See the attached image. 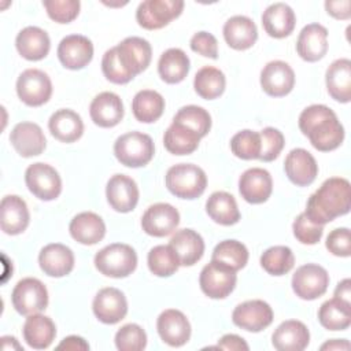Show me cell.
Here are the masks:
<instances>
[{"mask_svg": "<svg viewBox=\"0 0 351 351\" xmlns=\"http://www.w3.org/2000/svg\"><path fill=\"white\" fill-rule=\"evenodd\" d=\"M325 84L332 99L348 103L351 100V60L341 58L332 62L325 74Z\"/></svg>", "mask_w": 351, "mask_h": 351, "instance_id": "obj_30", "label": "cell"}, {"mask_svg": "<svg viewBox=\"0 0 351 351\" xmlns=\"http://www.w3.org/2000/svg\"><path fill=\"white\" fill-rule=\"evenodd\" d=\"M299 129L310 140V144L329 152L340 147L344 140V128L337 115L325 104H311L299 115Z\"/></svg>", "mask_w": 351, "mask_h": 351, "instance_id": "obj_2", "label": "cell"}, {"mask_svg": "<svg viewBox=\"0 0 351 351\" xmlns=\"http://www.w3.org/2000/svg\"><path fill=\"white\" fill-rule=\"evenodd\" d=\"M10 141L15 151L23 158L43 154L47 141L43 129L33 122H19L10 133Z\"/></svg>", "mask_w": 351, "mask_h": 351, "instance_id": "obj_22", "label": "cell"}, {"mask_svg": "<svg viewBox=\"0 0 351 351\" xmlns=\"http://www.w3.org/2000/svg\"><path fill=\"white\" fill-rule=\"evenodd\" d=\"M191 62L188 55L180 48L166 49L158 62V73L167 84H178L188 75Z\"/></svg>", "mask_w": 351, "mask_h": 351, "instance_id": "obj_37", "label": "cell"}, {"mask_svg": "<svg viewBox=\"0 0 351 351\" xmlns=\"http://www.w3.org/2000/svg\"><path fill=\"white\" fill-rule=\"evenodd\" d=\"M351 208V186L343 177H330L308 197L306 217L317 225H325Z\"/></svg>", "mask_w": 351, "mask_h": 351, "instance_id": "obj_1", "label": "cell"}, {"mask_svg": "<svg viewBox=\"0 0 351 351\" xmlns=\"http://www.w3.org/2000/svg\"><path fill=\"white\" fill-rule=\"evenodd\" d=\"M48 128L51 134L62 143H74L84 133V122L80 114L70 108L55 111L48 121Z\"/></svg>", "mask_w": 351, "mask_h": 351, "instance_id": "obj_35", "label": "cell"}, {"mask_svg": "<svg viewBox=\"0 0 351 351\" xmlns=\"http://www.w3.org/2000/svg\"><path fill=\"white\" fill-rule=\"evenodd\" d=\"M236 282V271L214 261L206 265L199 276V285L202 292L211 299H225L233 292Z\"/></svg>", "mask_w": 351, "mask_h": 351, "instance_id": "obj_11", "label": "cell"}, {"mask_svg": "<svg viewBox=\"0 0 351 351\" xmlns=\"http://www.w3.org/2000/svg\"><path fill=\"white\" fill-rule=\"evenodd\" d=\"M318 321L328 330H346L351 325V303L337 298L324 302L318 310Z\"/></svg>", "mask_w": 351, "mask_h": 351, "instance_id": "obj_39", "label": "cell"}, {"mask_svg": "<svg viewBox=\"0 0 351 351\" xmlns=\"http://www.w3.org/2000/svg\"><path fill=\"white\" fill-rule=\"evenodd\" d=\"M106 196L111 208L118 213H129L137 206L138 186L133 178L115 174L107 182Z\"/></svg>", "mask_w": 351, "mask_h": 351, "instance_id": "obj_20", "label": "cell"}, {"mask_svg": "<svg viewBox=\"0 0 351 351\" xmlns=\"http://www.w3.org/2000/svg\"><path fill=\"white\" fill-rule=\"evenodd\" d=\"M232 154L240 159H258L261 154V136L258 132L244 129L237 132L230 140Z\"/></svg>", "mask_w": 351, "mask_h": 351, "instance_id": "obj_46", "label": "cell"}, {"mask_svg": "<svg viewBox=\"0 0 351 351\" xmlns=\"http://www.w3.org/2000/svg\"><path fill=\"white\" fill-rule=\"evenodd\" d=\"M217 348H222V350H230V351H247L250 347L245 343V340L237 335L229 333V335H223L218 344Z\"/></svg>", "mask_w": 351, "mask_h": 351, "instance_id": "obj_55", "label": "cell"}, {"mask_svg": "<svg viewBox=\"0 0 351 351\" xmlns=\"http://www.w3.org/2000/svg\"><path fill=\"white\" fill-rule=\"evenodd\" d=\"M273 191V180L267 170L251 167L239 178V192L241 197L251 204L265 203Z\"/></svg>", "mask_w": 351, "mask_h": 351, "instance_id": "obj_19", "label": "cell"}, {"mask_svg": "<svg viewBox=\"0 0 351 351\" xmlns=\"http://www.w3.org/2000/svg\"><path fill=\"white\" fill-rule=\"evenodd\" d=\"M30 214L26 202L16 195H7L1 200V230L5 234H21L26 230Z\"/></svg>", "mask_w": 351, "mask_h": 351, "instance_id": "obj_33", "label": "cell"}, {"mask_svg": "<svg viewBox=\"0 0 351 351\" xmlns=\"http://www.w3.org/2000/svg\"><path fill=\"white\" fill-rule=\"evenodd\" d=\"M310 343L307 326L298 319L281 322L273 332L271 344L278 351H302Z\"/></svg>", "mask_w": 351, "mask_h": 351, "instance_id": "obj_26", "label": "cell"}, {"mask_svg": "<svg viewBox=\"0 0 351 351\" xmlns=\"http://www.w3.org/2000/svg\"><path fill=\"white\" fill-rule=\"evenodd\" d=\"M291 284L298 298L303 300H314L326 292L329 274L322 266L317 263H307L296 269Z\"/></svg>", "mask_w": 351, "mask_h": 351, "instance_id": "obj_10", "label": "cell"}, {"mask_svg": "<svg viewBox=\"0 0 351 351\" xmlns=\"http://www.w3.org/2000/svg\"><path fill=\"white\" fill-rule=\"evenodd\" d=\"M325 10L333 18L346 21V19H350L351 16V1L350 0L325 1Z\"/></svg>", "mask_w": 351, "mask_h": 351, "instance_id": "obj_54", "label": "cell"}, {"mask_svg": "<svg viewBox=\"0 0 351 351\" xmlns=\"http://www.w3.org/2000/svg\"><path fill=\"white\" fill-rule=\"evenodd\" d=\"M191 49L202 56L217 59L218 56V41L208 32H197L192 36L189 41Z\"/></svg>", "mask_w": 351, "mask_h": 351, "instance_id": "obj_53", "label": "cell"}, {"mask_svg": "<svg viewBox=\"0 0 351 351\" xmlns=\"http://www.w3.org/2000/svg\"><path fill=\"white\" fill-rule=\"evenodd\" d=\"M180 223L178 210L169 203H155L149 206L141 218L143 230L154 237L171 234Z\"/></svg>", "mask_w": 351, "mask_h": 351, "instance_id": "obj_14", "label": "cell"}, {"mask_svg": "<svg viewBox=\"0 0 351 351\" xmlns=\"http://www.w3.org/2000/svg\"><path fill=\"white\" fill-rule=\"evenodd\" d=\"M206 211L214 222L223 226H230L240 221V211L236 199L225 191H217L208 196L206 202Z\"/></svg>", "mask_w": 351, "mask_h": 351, "instance_id": "obj_36", "label": "cell"}, {"mask_svg": "<svg viewBox=\"0 0 351 351\" xmlns=\"http://www.w3.org/2000/svg\"><path fill=\"white\" fill-rule=\"evenodd\" d=\"M15 45L22 58L36 62L44 59L48 55L51 40L48 33L41 27L26 26L18 33Z\"/></svg>", "mask_w": 351, "mask_h": 351, "instance_id": "obj_32", "label": "cell"}, {"mask_svg": "<svg viewBox=\"0 0 351 351\" xmlns=\"http://www.w3.org/2000/svg\"><path fill=\"white\" fill-rule=\"evenodd\" d=\"M115 49L122 66L133 78L143 73L151 63V44L141 37H126L118 45H115Z\"/></svg>", "mask_w": 351, "mask_h": 351, "instance_id": "obj_13", "label": "cell"}, {"mask_svg": "<svg viewBox=\"0 0 351 351\" xmlns=\"http://www.w3.org/2000/svg\"><path fill=\"white\" fill-rule=\"evenodd\" d=\"M292 230H293V236L296 237L298 241H300L302 244H317L322 234H324V226L322 225H317L313 223L304 213L299 214L293 223H292Z\"/></svg>", "mask_w": 351, "mask_h": 351, "instance_id": "obj_51", "label": "cell"}, {"mask_svg": "<svg viewBox=\"0 0 351 351\" xmlns=\"http://www.w3.org/2000/svg\"><path fill=\"white\" fill-rule=\"evenodd\" d=\"M284 170L292 184L307 186L317 178L318 165L315 158L307 149L293 148L284 160Z\"/></svg>", "mask_w": 351, "mask_h": 351, "instance_id": "obj_21", "label": "cell"}, {"mask_svg": "<svg viewBox=\"0 0 351 351\" xmlns=\"http://www.w3.org/2000/svg\"><path fill=\"white\" fill-rule=\"evenodd\" d=\"M259 136H261V154L258 159L262 162H271L276 158H278L285 144L284 134L278 129L267 126L259 132Z\"/></svg>", "mask_w": 351, "mask_h": 351, "instance_id": "obj_48", "label": "cell"}, {"mask_svg": "<svg viewBox=\"0 0 351 351\" xmlns=\"http://www.w3.org/2000/svg\"><path fill=\"white\" fill-rule=\"evenodd\" d=\"M298 55L306 62H318L328 51V30L319 23L306 25L296 41Z\"/></svg>", "mask_w": 351, "mask_h": 351, "instance_id": "obj_23", "label": "cell"}, {"mask_svg": "<svg viewBox=\"0 0 351 351\" xmlns=\"http://www.w3.org/2000/svg\"><path fill=\"white\" fill-rule=\"evenodd\" d=\"M223 38L226 44L237 51L251 48L258 40V29L254 21L244 15L230 16L223 25Z\"/></svg>", "mask_w": 351, "mask_h": 351, "instance_id": "obj_27", "label": "cell"}, {"mask_svg": "<svg viewBox=\"0 0 351 351\" xmlns=\"http://www.w3.org/2000/svg\"><path fill=\"white\" fill-rule=\"evenodd\" d=\"M25 182L27 189L44 202L56 199L62 192L60 176L48 163L37 162L30 165L25 171Z\"/></svg>", "mask_w": 351, "mask_h": 351, "instance_id": "obj_8", "label": "cell"}, {"mask_svg": "<svg viewBox=\"0 0 351 351\" xmlns=\"http://www.w3.org/2000/svg\"><path fill=\"white\" fill-rule=\"evenodd\" d=\"M200 137L189 129L171 122L163 136L165 148L173 155H189L199 147Z\"/></svg>", "mask_w": 351, "mask_h": 351, "instance_id": "obj_41", "label": "cell"}, {"mask_svg": "<svg viewBox=\"0 0 351 351\" xmlns=\"http://www.w3.org/2000/svg\"><path fill=\"white\" fill-rule=\"evenodd\" d=\"M321 350H350V343L346 339H333L324 343Z\"/></svg>", "mask_w": 351, "mask_h": 351, "instance_id": "obj_58", "label": "cell"}, {"mask_svg": "<svg viewBox=\"0 0 351 351\" xmlns=\"http://www.w3.org/2000/svg\"><path fill=\"white\" fill-rule=\"evenodd\" d=\"M89 115L95 125L100 128H112L123 118V103L114 92H101L92 100Z\"/></svg>", "mask_w": 351, "mask_h": 351, "instance_id": "obj_24", "label": "cell"}, {"mask_svg": "<svg viewBox=\"0 0 351 351\" xmlns=\"http://www.w3.org/2000/svg\"><path fill=\"white\" fill-rule=\"evenodd\" d=\"M167 189L180 199H196L207 186V176L202 167L193 163H178L166 173Z\"/></svg>", "mask_w": 351, "mask_h": 351, "instance_id": "obj_3", "label": "cell"}, {"mask_svg": "<svg viewBox=\"0 0 351 351\" xmlns=\"http://www.w3.org/2000/svg\"><path fill=\"white\" fill-rule=\"evenodd\" d=\"M38 263L47 276L64 277L74 269V254L67 245L52 243L40 251Z\"/></svg>", "mask_w": 351, "mask_h": 351, "instance_id": "obj_25", "label": "cell"}, {"mask_svg": "<svg viewBox=\"0 0 351 351\" xmlns=\"http://www.w3.org/2000/svg\"><path fill=\"white\" fill-rule=\"evenodd\" d=\"M16 93L26 106H43L52 95L51 78L43 70L27 69L22 71L16 80Z\"/></svg>", "mask_w": 351, "mask_h": 351, "instance_id": "obj_9", "label": "cell"}, {"mask_svg": "<svg viewBox=\"0 0 351 351\" xmlns=\"http://www.w3.org/2000/svg\"><path fill=\"white\" fill-rule=\"evenodd\" d=\"M325 245L335 256L348 258L351 255V233L348 228L333 229L325 241Z\"/></svg>", "mask_w": 351, "mask_h": 351, "instance_id": "obj_52", "label": "cell"}, {"mask_svg": "<svg viewBox=\"0 0 351 351\" xmlns=\"http://www.w3.org/2000/svg\"><path fill=\"white\" fill-rule=\"evenodd\" d=\"M333 298H337L339 300H341L344 303H350V298H351V280L350 278H344L336 285Z\"/></svg>", "mask_w": 351, "mask_h": 351, "instance_id": "obj_57", "label": "cell"}, {"mask_svg": "<svg viewBox=\"0 0 351 351\" xmlns=\"http://www.w3.org/2000/svg\"><path fill=\"white\" fill-rule=\"evenodd\" d=\"M273 310L269 303L254 299L237 304L232 313V321L236 326L247 332H261L273 322Z\"/></svg>", "mask_w": 351, "mask_h": 351, "instance_id": "obj_12", "label": "cell"}, {"mask_svg": "<svg viewBox=\"0 0 351 351\" xmlns=\"http://www.w3.org/2000/svg\"><path fill=\"white\" fill-rule=\"evenodd\" d=\"M169 245L178 256L181 266H193L204 254V240L193 229H180L171 239Z\"/></svg>", "mask_w": 351, "mask_h": 351, "instance_id": "obj_28", "label": "cell"}, {"mask_svg": "<svg viewBox=\"0 0 351 351\" xmlns=\"http://www.w3.org/2000/svg\"><path fill=\"white\" fill-rule=\"evenodd\" d=\"M11 300L21 315L37 314L48 306V291L38 278L26 277L14 287Z\"/></svg>", "mask_w": 351, "mask_h": 351, "instance_id": "obj_7", "label": "cell"}, {"mask_svg": "<svg viewBox=\"0 0 351 351\" xmlns=\"http://www.w3.org/2000/svg\"><path fill=\"white\" fill-rule=\"evenodd\" d=\"M71 237L84 245H93L103 240L106 234V223L100 215L92 211L77 214L69 225Z\"/></svg>", "mask_w": 351, "mask_h": 351, "instance_id": "obj_29", "label": "cell"}, {"mask_svg": "<svg viewBox=\"0 0 351 351\" xmlns=\"http://www.w3.org/2000/svg\"><path fill=\"white\" fill-rule=\"evenodd\" d=\"M101 71H103L104 77L112 84L122 85V84H128L129 81L133 80V77L122 66L115 47H112L104 52L103 59H101Z\"/></svg>", "mask_w": 351, "mask_h": 351, "instance_id": "obj_50", "label": "cell"}, {"mask_svg": "<svg viewBox=\"0 0 351 351\" xmlns=\"http://www.w3.org/2000/svg\"><path fill=\"white\" fill-rule=\"evenodd\" d=\"M95 267L107 277L123 278L137 267V254L123 243H112L95 255Z\"/></svg>", "mask_w": 351, "mask_h": 351, "instance_id": "obj_4", "label": "cell"}, {"mask_svg": "<svg viewBox=\"0 0 351 351\" xmlns=\"http://www.w3.org/2000/svg\"><path fill=\"white\" fill-rule=\"evenodd\" d=\"M147 263L149 271L158 277H170L181 266L178 256L170 245H155L151 248Z\"/></svg>", "mask_w": 351, "mask_h": 351, "instance_id": "obj_45", "label": "cell"}, {"mask_svg": "<svg viewBox=\"0 0 351 351\" xmlns=\"http://www.w3.org/2000/svg\"><path fill=\"white\" fill-rule=\"evenodd\" d=\"M226 86L225 74L213 66L202 67L193 80L195 92L206 100H214L219 97Z\"/></svg>", "mask_w": 351, "mask_h": 351, "instance_id": "obj_40", "label": "cell"}, {"mask_svg": "<svg viewBox=\"0 0 351 351\" xmlns=\"http://www.w3.org/2000/svg\"><path fill=\"white\" fill-rule=\"evenodd\" d=\"M173 122L189 129L200 138L204 137L211 129V117L208 111L195 104L181 107L174 115Z\"/></svg>", "mask_w": 351, "mask_h": 351, "instance_id": "obj_43", "label": "cell"}, {"mask_svg": "<svg viewBox=\"0 0 351 351\" xmlns=\"http://www.w3.org/2000/svg\"><path fill=\"white\" fill-rule=\"evenodd\" d=\"M295 256L289 247L274 245L261 255V266L271 276H284L292 270Z\"/></svg>", "mask_w": 351, "mask_h": 351, "instance_id": "obj_44", "label": "cell"}, {"mask_svg": "<svg viewBox=\"0 0 351 351\" xmlns=\"http://www.w3.org/2000/svg\"><path fill=\"white\" fill-rule=\"evenodd\" d=\"M132 111L137 121L143 123H152L162 117L165 111V99L156 90L143 89L134 95Z\"/></svg>", "mask_w": 351, "mask_h": 351, "instance_id": "obj_38", "label": "cell"}, {"mask_svg": "<svg viewBox=\"0 0 351 351\" xmlns=\"http://www.w3.org/2000/svg\"><path fill=\"white\" fill-rule=\"evenodd\" d=\"M155 145L151 136L141 132H129L119 136L114 143V155L121 165L141 167L151 162Z\"/></svg>", "mask_w": 351, "mask_h": 351, "instance_id": "obj_5", "label": "cell"}, {"mask_svg": "<svg viewBox=\"0 0 351 351\" xmlns=\"http://www.w3.org/2000/svg\"><path fill=\"white\" fill-rule=\"evenodd\" d=\"M58 350H70V351H85V350H89V344L85 341V339H82L81 336H75V335H71V336H67L64 337L58 346H56Z\"/></svg>", "mask_w": 351, "mask_h": 351, "instance_id": "obj_56", "label": "cell"}, {"mask_svg": "<svg viewBox=\"0 0 351 351\" xmlns=\"http://www.w3.org/2000/svg\"><path fill=\"white\" fill-rule=\"evenodd\" d=\"M182 10V0H145L138 4L136 19L141 27L147 30H156L178 18Z\"/></svg>", "mask_w": 351, "mask_h": 351, "instance_id": "obj_6", "label": "cell"}, {"mask_svg": "<svg viewBox=\"0 0 351 351\" xmlns=\"http://www.w3.org/2000/svg\"><path fill=\"white\" fill-rule=\"evenodd\" d=\"M296 23L293 10L285 3L270 4L262 14V26L273 38H284L289 36Z\"/></svg>", "mask_w": 351, "mask_h": 351, "instance_id": "obj_31", "label": "cell"}, {"mask_svg": "<svg viewBox=\"0 0 351 351\" xmlns=\"http://www.w3.org/2000/svg\"><path fill=\"white\" fill-rule=\"evenodd\" d=\"M115 346L121 351H140L147 346V333L137 324H126L115 333Z\"/></svg>", "mask_w": 351, "mask_h": 351, "instance_id": "obj_47", "label": "cell"}, {"mask_svg": "<svg viewBox=\"0 0 351 351\" xmlns=\"http://www.w3.org/2000/svg\"><path fill=\"white\" fill-rule=\"evenodd\" d=\"M211 261L233 271H239L248 262V250L241 241L232 239L223 240L215 245L211 255Z\"/></svg>", "mask_w": 351, "mask_h": 351, "instance_id": "obj_42", "label": "cell"}, {"mask_svg": "<svg viewBox=\"0 0 351 351\" xmlns=\"http://www.w3.org/2000/svg\"><path fill=\"white\" fill-rule=\"evenodd\" d=\"M156 329L160 339L171 347H181L191 337V324L186 315L176 308H167L159 314Z\"/></svg>", "mask_w": 351, "mask_h": 351, "instance_id": "obj_18", "label": "cell"}, {"mask_svg": "<svg viewBox=\"0 0 351 351\" xmlns=\"http://www.w3.org/2000/svg\"><path fill=\"white\" fill-rule=\"evenodd\" d=\"M293 85L295 73L282 60H271L261 71V86L269 96L282 97L293 89Z\"/></svg>", "mask_w": 351, "mask_h": 351, "instance_id": "obj_17", "label": "cell"}, {"mask_svg": "<svg viewBox=\"0 0 351 351\" xmlns=\"http://www.w3.org/2000/svg\"><path fill=\"white\" fill-rule=\"evenodd\" d=\"M44 8L48 16L58 23H69L74 21L80 14L78 0H44Z\"/></svg>", "mask_w": 351, "mask_h": 351, "instance_id": "obj_49", "label": "cell"}, {"mask_svg": "<svg viewBox=\"0 0 351 351\" xmlns=\"http://www.w3.org/2000/svg\"><path fill=\"white\" fill-rule=\"evenodd\" d=\"M95 317L107 325L122 321L128 314V300L122 291L108 287L100 289L92 303Z\"/></svg>", "mask_w": 351, "mask_h": 351, "instance_id": "obj_15", "label": "cell"}, {"mask_svg": "<svg viewBox=\"0 0 351 351\" xmlns=\"http://www.w3.org/2000/svg\"><path fill=\"white\" fill-rule=\"evenodd\" d=\"M56 53L63 67L81 70L88 66L93 58V44L82 34H70L62 38Z\"/></svg>", "mask_w": 351, "mask_h": 351, "instance_id": "obj_16", "label": "cell"}, {"mask_svg": "<svg viewBox=\"0 0 351 351\" xmlns=\"http://www.w3.org/2000/svg\"><path fill=\"white\" fill-rule=\"evenodd\" d=\"M23 339L25 341L36 350H44L48 348L56 336V326L53 321L43 315L40 313L27 315L25 324H23Z\"/></svg>", "mask_w": 351, "mask_h": 351, "instance_id": "obj_34", "label": "cell"}, {"mask_svg": "<svg viewBox=\"0 0 351 351\" xmlns=\"http://www.w3.org/2000/svg\"><path fill=\"white\" fill-rule=\"evenodd\" d=\"M1 343H3V350H8L10 347H11V350H12V348H15V350H23L22 346L18 344L16 339L12 337V336H3V337H1Z\"/></svg>", "mask_w": 351, "mask_h": 351, "instance_id": "obj_59", "label": "cell"}]
</instances>
